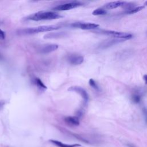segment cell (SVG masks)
I'll use <instances>...</instances> for the list:
<instances>
[{"mask_svg":"<svg viewBox=\"0 0 147 147\" xmlns=\"http://www.w3.org/2000/svg\"><path fill=\"white\" fill-rule=\"evenodd\" d=\"M66 123L72 126H78L79 125V119L76 116H69L64 119Z\"/></svg>","mask_w":147,"mask_h":147,"instance_id":"cell-12","label":"cell"},{"mask_svg":"<svg viewBox=\"0 0 147 147\" xmlns=\"http://www.w3.org/2000/svg\"><path fill=\"white\" fill-rule=\"evenodd\" d=\"M99 26L98 24H94V23H84V22H80L79 28L82 29L83 30H91L97 28Z\"/></svg>","mask_w":147,"mask_h":147,"instance_id":"cell-9","label":"cell"},{"mask_svg":"<svg viewBox=\"0 0 147 147\" xmlns=\"http://www.w3.org/2000/svg\"><path fill=\"white\" fill-rule=\"evenodd\" d=\"M67 36V33L64 32H53L46 34L44 36V38L45 39H52V38H59L66 37Z\"/></svg>","mask_w":147,"mask_h":147,"instance_id":"cell-7","label":"cell"},{"mask_svg":"<svg viewBox=\"0 0 147 147\" xmlns=\"http://www.w3.org/2000/svg\"><path fill=\"white\" fill-rule=\"evenodd\" d=\"M89 84L90 85V86L91 87H92L95 90H96V91H99V88L98 84H96V83L95 82V81L94 79H90L89 80Z\"/></svg>","mask_w":147,"mask_h":147,"instance_id":"cell-17","label":"cell"},{"mask_svg":"<svg viewBox=\"0 0 147 147\" xmlns=\"http://www.w3.org/2000/svg\"><path fill=\"white\" fill-rule=\"evenodd\" d=\"M131 99L133 100V102L135 103H138L140 102V100H141V96L140 95L138 94H134L132 97H131Z\"/></svg>","mask_w":147,"mask_h":147,"instance_id":"cell-18","label":"cell"},{"mask_svg":"<svg viewBox=\"0 0 147 147\" xmlns=\"http://www.w3.org/2000/svg\"><path fill=\"white\" fill-rule=\"evenodd\" d=\"M142 111H143V114L144 115L145 122H146V123H147V110H146V109L145 107H144L142 109Z\"/></svg>","mask_w":147,"mask_h":147,"instance_id":"cell-19","label":"cell"},{"mask_svg":"<svg viewBox=\"0 0 147 147\" xmlns=\"http://www.w3.org/2000/svg\"><path fill=\"white\" fill-rule=\"evenodd\" d=\"M82 5V3L78 1H73L71 2H68L64 4H61L58 5L53 8L54 10L57 11H64V10H68L70 9H72L74 8H76Z\"/></svg>","mask_w":147,"mask_h":147,"instance_id":"cell-4","label":"cell"},{"mask_svg":"<svg viewBox=\"0 0 147 147\" xmlns=\"http://www.w3.org/2000/svg\"><path fill=\"white\" fill-rule=\"evenodd\" d=\"M34 80H35V83H36V86H37V87H38L40 90L44 91V90H45L47 88V87H46V86L42 83V82L39 78H36Z\"/></svg>","mask_w":147,"mask_h":147,"instance_id":"cell-14","label":"cell"},{"mask_svg":"<svg viewBox=\"0 0 147 147\" xmlns=\"http://www.w3.org/2000/svg\"><path fill=\"white\" fill-rule=\"evenodd\" d=\"M143 78H144V80H145V84H147V75H144L143 76Z\"/></svg>","mask_w":147,"mask_h":147,"instance_id":"cell-22","label":"cell"},{"mask_svg":"<svg viewBox=\"0 0 147 147\" xmlns=\"http://www.w3.org/2000/svg\"><path fill=\"white\" fill-rule=\"evenodd\" d=\"M69 91H74L78 93L79 95H81L82 98L83 99L85 103H87L88 100V95L86 91L81 87L79 86H72L69 87L68 89Z\"/></svg>","mask_w":147,"mask_h":147,"instance_id":"cell-5","label":"cell"},{"mask_svg":"<svg viewBox=\"0 0 147 147\" xmlns=\"http://www.w3.org/2000/svg\"><path fill=\"white\" fill-rule=\"evenodd\" d=\"M60 28V26L58 25H42V26H40L35 28L20 29V30H18L17 33L18 35L24 36V35L33 34H36L40 32H49V31L55 30Z\"/></svg>","mask_w":147,"mask_h":147,"instance_id":"cell-1","label":"cell"},{"mask_svg":"<svg viewBox=\"0 0 147 147\" xmlns=\"http://www.w3.org/2000/svg\"><path fill=\"white\" fill-rule=\"evenodd\" d=\"M129 147H134V146H132V145H128Z\"/></svg>","mask_w":147,"mask_h":147,"instance_id":"cell-24","label":"cell"},{"mask_svg":"<svg viewBox=\"0 0 147 147\" xmlns=\"http://www.w3.org/2000/svg\"><path fill=\"white\" fill-rule=\"evenodd\" d=\"M63 17L62 16L59 14L53 12V11H38L36 13L32 14L30 16H28L26 18L27 20H32V21H41V20H51L59 19Z\"/></svg>","mask_w":147,"mask_h":147,"instance_id":"cell-2","label":"cell"},{"mask_svg":"<svg viewBox=\"0 0 147 147\" xmlns=\"http://www.w3.org/2000/svg\"><path fill=\"white\" fill-rule=\"evenodd\" d=\"M126 2L125 1H113V2H109L108 3L106 4L104 6V8L105 9H115L118 7H122Z\"/></svg>","mask_w":147,"mask_h":147,"instance_id":"cell-8","label":"cell"},{"mask_svg":"<svg viewBox=\"0 0 147 147\" xmlns=\"http://www.w3.org/2000/svg\"><path fill=\"white\" fill-rule=\"evenodd\" d=\"M5 38V34L3 30L0 29V40H4Z\"/></svg>","mask_w":147,"mask_h":147,"instance_id":"cell-20","label":"cell"},{"mask_svg":"<svg viewBox=\"0 0 147 147\" xmlns=\"http://www.w3.org/2000/svg\"><path fill=\"white\" fill-rule=\"evenodd\" d=\"M97 33L106 34L107 36H111L115 38L116 39H119L122 40H129L133 37L131 34L126 33V32H117L114 30H101L97 31Z\"/></svg>","mask_w":147,"mask_h":147,"instance_id":"cell-3","label":"cell"},{"mask_svg":"<svg viewBox=\"0 0 147 147\" xmlns=\"http://www.w3.org/2000/svg\"><path fill=\"white\" fill-rule=\"evenodd\" d=\"M123 40H119V39H115V40H110V41H105L103 42H102L100 46V48H106L107 47H109V46H111L115 43H117V42H119L120 41H122Z\"/></svg>","mask_w":147,"mask_h":147,"instance_id":"cell-13","label":"cell"},{"mask_svg":"<svg viewBox=\"0 0 147 147\" xmlns=\"http://www.w3.org/2000/svg\"><path fill=\"white\" fill-rule=\"evenodd\" d=\"M144 7H145L144 6H140L138 7H135L130 10H126L125 11V13L126 14H134V13H136L142 10V9H144Z\"/></svg>","mask_w":147,"mask_h":147,"instance_id":"cell-15","label":"cell"},{"mask_svg":"<svg viewBox=\"0 0 147 147\" xmlns=\"http://www.w3.org/2000/svg\"><path fill=\"white\" fill-rule=\"evenodd\" d=\"M145 5H147V1L145 2Z\"/></svg>","mask_w":147,"mask_h":147,"instance_id":"cell-25","label":"cell"},{"mask_svg":"<svg viewBox=\"0 0 147 147\" xmlns=\"http://www.w3.org/2000/svg\"><path fill=\"white\" fill-rule=\"evenodd\" d=\"M49 141L54 144L55 145L58 146V147H77V146H80V144H67L65 143H63L61 141H59L58 140H50Z\"/></svg>","mask_w":147,"mask_h":147,"instance_id":"cell-10","label":"cell"},{"mask_svg":"<svg viewBox=\"0 0 147 147\" xmlns=\"http://www.w3.org/2000/svg\"><path fill=\"white\" fill-rule=\"evenodd\" d=\"M59 46L57 44H47L43 47H42L40 49L39 52L41 53H48L52 52H53L56 51L58 48Z\"/></svg>","mask_w":147,"mask_h":147,"instance_id":"cell-6","label":"cell"},{"mask_svg":"<svg viewBox=\"0 0 147 147\" xmlns=\"http://www.w3.org/2000/svg\"><path fill=\"white\" fill-rule=\"evenodd\" d=\"M107 13L106 10L103 8H98L92 11V14L94 16H100L105 15Z\"/></svg>","mask_w":147,"mask_h":147,"instance_id":"cell-16","label":"cell"},{"mask_svg":"<svg viewBox=\"0 0 147 147\" xmlns=\"http://www.w3.org/2000/svg\"><path fill=\"white\" fill-rule=\"evenodd\" d=\"M69 61L73 65L81 64L84 60V57L82 56H72L69 58Z\"/></svg>","mask_w":147,"mask_h":147,"instance_id":"cell-11","label":"cell"},{"mask_svg":"<svg viewBox=\"0 0 147 147\" xmlns=\"http://www.w3.org/2000/svg\"><path fill=\"white\" fill-rule=\"evenodd\" d=\"M76 115H77L76 117L79 119V118H81V117L83 116V111H82V110H79V111L77 112Z\"/></svg>","mask_w":147,"mask_h":147,"instance_id":"cell-21","label":"cell"},{"mask_svg":"<svg viewBox=\"0 0 147 147\" xmlns=\"http://www.w3.org/2000/svg\"><path fill=\"white\" fill-rule=\"evenodd\" d=\"M5 104V102H2V101H0V110L2 108V107Z\"/></svg>","mask_w":147,"mask_h":147,"instance_id":"cell-23","label":"cell"}]
</instances>
